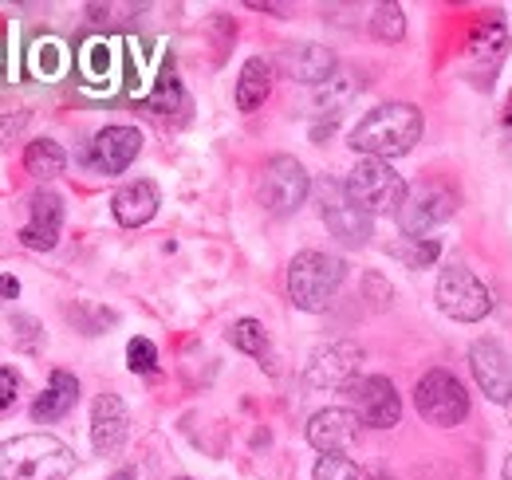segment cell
<instances>
[{
	"label": "cell",
	"mask_w": 512,
	"mask_h": 480,
	"mask_svg": "<svg viewBox=\"0 0 512 480\" xmlns=\"http://www.w3.org/2000/svg\"><path fill=\"white\" fill-rule=\"evenodd\" d=\"M16 296H20V280L16 276H0V303L16 300Z\"/></svg>",
	"instance_id": "obj_34"
},
{
	"label": "cell",
	"mask_w": 512,
	"mask_h": 480,
	"mask_svg": "<svg viewBox=\"0 0 512 480\" xmlns=\"http://www.w3.org/2000/svg\"><path fill=\"white\" fill-rule=\"evenodd\" d=\"M414 406H418L422 421L449 429V425H461L465 421V414H469V394H465V386L449 370H430V374L418 378Z\"/></svg>",
	"instance_id": "obj_5"
},
{
	"label": "cell",
	"mask_w": 512,
	"mask_h": 480,
	"mask_svg": "<svg viewBox=\"0 0 512 480\" xmlns=\"http://www.w3.org/2000/svg\"><path fill=\"white\" fill-rule=\"evenodd\" d=\"M111 209H115V221L123 225V229H138V225H146L154 213H158V185L154 181H130L123 185L119 193H115V201H111Z\"/></svg>",
	"instance_id": "obj_17"
},
{
	"label": "cell",
	"mask_w": 512,
	"mask_h": 480,
	"mask_svg": "<svg viewBox=\"0 0 512 480\" xmlns=\"http://www.w3.org/2000/svg\"><path fill=\"white\" fill-rule=\"evenodd\" d=\"M359 425H363V421H359L355 410H339V406H331V410H320L316 418L308 421V441H312L320 453H343V449L355 445Z\"/></svg>",
	"instance_id": "obj_15"
},
{
	"label": "cell",
	"mask_w": 512,
	"mask_h": 480,
	"mask_svg": "<svg viewBox=\"0 0 512 480\" xmlns=\"http://www.w3.org/2000/svg\"><path fill=\"white\" fill-rule=\"evenodd\" d=\"M308 189H312L308 170H304L296 158L276 154V158L264 166V178H260V201H264V209H268V213H276V217L296 213V209L304 205Z\"/></svg>",
	"instance_id": "obj_7"
},
{
	"label": "cell",
	"mask_w": 512,
	"mask_h": 480,
	"mask_svg": "<svg viewBox=\"0 0 512 480\" xmlns=\"http://www.w3.org/2000/svg\"><path fill=\"white\" fill-rule=\"evenodd\" d=\"M469 366H473V378H477L481 394H485L489 402L509 406L512 402V359L505 355V347H501V343H493V339L473 343V351H469Z\"/></svg>",
	"instance_id": "obj_10"
},
{
	"label": "cell",
	"mask_w": 512,
	"mask_h": 480,
	"mask_svg": "<svg viewBox=\"0 0 512 480\" xmlns=\"http://www.w3.org/2000/svg\"><path fill=\"white\" fill-rule=\"evenodd\" d=\"M505 48H509V32H505V24H481L477 32H473V40H469V56L473 60H481L485 67L505 60Z\"/></svg>",
	"instance_id": "obj_23"
},
{
	"label": "cell",
	"mask_w": 512,
	"mask_h": 480,
	"mask_svg": "<svg viewBox=\"0 0 512 480\" xmlns=\"http://www.w3.org/2000/svg\"><path fill=\"white\" fill-rule=\"evenodd\" d=\"M418 138H422V111L410 103H383L367 111V119L351 130V146L379 162L410 154Z\"/></svg>",
	"instance_id": "obj_1"
},
{
	"label": "cell",
	"mask_w": 512,
	"mask_h": 480,
	"mask_svg": "<svg viewBox=\"0 0 512 480\" xmlns=\"http://www.w3.org/2000/svg\"><path fill=\"white\" fill-rule=\"evenodd\" d=\"M438 307L457 323H477L493 311V296L465 264H446L438 276Z\"/></svg>",
	"instance_id": "obj_6"
},
{
	"label": "cell",
	"mask_w": 512,
	"mask_h": 480,
	"mask_svg": "<svg viewBox=\"0 0 512 480\" xmlns=\"http://www.w3.org/2000/svg\"><path fill=\"white\" fill-rule=\"evenodd\" d=\"M229 339H233V347L245 351V355H264V347H268V331H264V323H256V319L233 323Z\"/></svg>",
	"instance_id": "obj_28"
},
{
	"label": "cell",
	"mask_w": 512,
	"mask_h": 480,
	"mask_svg": "<svg viewBox=\"0 0 512 480\" xmlns=\"http://www.w3.org/2000/svg\"><path fill=\"white\" fill-rule=\"evenodd\" d=\"M32 71L40 75V79H60L67 71V48L60 40H36V48H32Z\"/></svg>",
	"instance_id": "obj_26"
},
{
	"label": "cell",
	"mask_w": 512,
	"mask_h": 480,
	"mask_svg": "<svg viewBox=\"0 0 512 480\" xmlns=\"http://www.w3.org/2000/svg\"><path fill=\"white\" fill-rule=\"evenodd\" d=\"M371 32L386 40V44H398L402 32H406V20H402V8L398 4H379L375 16H371Z\"/></svg>",
	"instance_id": "obj_27"
},
{
	"label": "cell",
	"mask_w": 512,
	"mask_h": 480,
	"mask_svg": "<svg viewBox=\"0 0 512 480\" xmlns=\"http://www.w3.org/2000/svg\"><path fill=\"white\" fill-rule=\"evenodd\" d=\"M343 276H347L343 260L308 248L288 264V296L300 311H327L335 292L343 288Z\"/></svg>",
	"instance_id": "obj_3"
},
{
	"label": "cell",
	"mask_w": 512,
	"mask_h": 480,
	"mask_svg": "<svg viewBox=\"0 0 512 480\" xmlns=\"http://www.w3.org/2000/svg\"><path fill=\"white\" fill-rule=\"evenodd\" d=\"M16 390H20V378H16V370L0 366V410H8V406L16 402Z\"/></svg>",
	"instance_id": "obj_33"
},
{
	"label": "cell",
	"mask_w": 512,
	"mask_h": 480,
	"mask_svg": "<svg viewBox=\"0 0 512 480\" xmlns=\"http://www.w3.org/2000/svg\"><path fill=\"white\" fill-rule=\"evenodd\" d=\"M316 480H363V473H359V465L351 457L323 453L320 461H316Z\"/></svg>",
	"instance_id": "obj_29"
},
{
	"label": "cell",
	"mask_w": 512,
	"mask_h": 480,
	"mask_svg": "<svg viewBox=\"0 0 512 480\" xmlns=\"http://www.w3.org/2000/svg\"><path fill=\"white\" fill-rule=\"evenodd\" d=\"M127 406H123V398L119 394H99L95 398V410H91V445H95V453H115V449H123V441H127Z\"/></svg>",
	"instance_id": "obj_16"
},
{
	"label": "cell",
	"mask_w": 512,
	"mask_h": 480,
	"mask_svg": "<svg viewBox=\"0 0 512 480\" xmlns=\"http://www.w3.org/2000/svg\"><path fill=\"white\" fill-rule=\"evenodd\" d=\"M186 103V91H182V83H178V75L166 67L162 75H158V83H154V91L146 95V107L154 111V115H170V111H178Z\"/></svg>",
	"instance_id": "obj_25"
},
{
	"label": "cell",
	"mask_w": 512,
	"mask_h": 480,
	"mask_svg": "<svg viewBox=\"0 0 512 480\" xmlns=\"http://www.w3.org/2000/svg\"><path fill=\"white\" fill-rule=\"evenodd\" d=\"M24 166H28L32 178H40V181L60 178L67 166L64 146L52 142V138H36V142H28V150H24Z\"/></svg>",
	"instance_id": "obj_21"
},
{
	"label": "cell",
	"mask_w": 512,
	"mask_h": 480,
	"mask_svg": "<svg viewBox=\"0 0 512 480\" xmlns=\"http://www.w3.org/2000/svg\"><path fill=\"white\" fill-rule=\"evenodd\" d=\"M359 362H363V351L355 343H327L308 362V382L320 386V390L351 386L355 374H359Z\"/></svg>",
	"instance_id": "obj_13"
},
{
	"label": "cell",
	"mask_w": 512,
	"mask_h": 480,
	"mask_svg": "<svg viewBox=\"0 0 512 480\" xmlns=\"http://www.w3.org/2000/svg\"><path fill=\"white\" fill-rule=\"evenodd\" d=\"M505 480H512V457L505 461Z\"/></svg>",
	"instance_id": "obj_36"
},
{
	"label": "cell",
	"mask_w": 512,
	"mask_h": 480,
	"mask_svg": "<svg viewBox=\"0 0 512 480\" xmlns=\"http://www.w3.org/2000/svg\"><path fill=\"white\" fill-rule=\"evenodd\" d=\"M323 225L331 229V237H339L347 248H359L371 237V213H363L343 193V185H335V181H323Z\"/></svg>",
	"instance_id": "obj_9"
},
{
	"label": "cell",
	"mask_w": 512,
	"mask_h": 480,
	"mask_svg": "<svg viewBox=\"0 0 512 480\" xmlns=\"http://www.w3.org/2000/svg\"><path fill=\"white\" fill-rule=\"evenodd\" d=\"M182 480H190V477H182Z\"/></svg>",
	"instance_id": "obj_39"
},
{
	"label": "cell",
	"mask_w": 512,
	"mask_h": 480,
	"mask_svg": "<svg viewBox=\"0 0 512 480\" xmlns=\"http://www.w3.org/2000/svg\"><path fill=\"white\" fill-rule=\"evenodd\" d=\"M12 327H16V343L24 347V351H36L40 347V327H36V319H28V315H20V319H12Z\"/></svg>",
	"instance_id": "obj_31"
},
{
	"label": "cell",
	"mask_w": 512,
	"mask_h": 480,
	"mask_svg": "<svg viewBox=\"0 0 512 480\" xmlns=\"http://www.w3.org/2000/svg\"><path fill=\"white\" fill-rule=\"evenodd\" d=\"M509 421H512V402H509Z\"/></svg>",
	"instance_id": "obj_38"
},
{
	"label": "cell",
	"mask_w": 512,
	"mask_h": 480,
	"mask_svg": "<svg viewBox=\"0 0 512 480\" xmlns=\"http://www.w3.org/2000/svg\"><path fill=\"white\" fill-rule=\"evenodd\" d=\"M60 225H64V201L48 189H40L32 197V221L20 229V244L36 248V252H52L60 240Z\"/></svg>",
	"instance_id": "obj_14"
},
{
	"label": "cell",
	"mask_w": 512,
	"mask_h": 480,
	"mask_svg": "<svg viewBox=\"0 0 512 480\" xmlns=\"http://www.w3.org/2000/svg\"><path fill=\"white\" fill-rule=\"evenodd\" d=\"M284 71L292 75V79H300V83H316L323 87L331 75H335V56L323 48V44H292V48H284Z\"/></svg>",
	"instance_id": "obj_18"
},
{
	"label": "cell",
	"mask_w": 512,
	"mask_h": 480,
	"mask_svg": "<svg viewBox=\"0 0 512 480\" xmlns=\"http://www.w3.org/2000/svg\"><path fill=\"white\" fill-rule=\"evenodd\" d=\"M75 453L48 433H20L0 441V480H67Z\"/></svg>",
	"instance_id": "obj_2"
},
{
	"label": "cell",
	"mask_w": 512,
	"mask_h": 480,
	"mask_svg": "<svg viewBox=\"0 0 512 480\" xmlns=\"http://www.w3.org/2000/svg\"><path fill=\"white\" fill-rule=\"evenodd\" d=\"M453 205H457V197H453L449 189H442V185H422V189H414V193L406 197L398 221H402L406 237H422V233L438 229L442 221L453 217Z\"/></svg>",
	"instance_id": "obj_11"
},
{
	"label": "cell",
	"mask_w": 512,
	"mask_h": 480,
	"mask_svg": "<svg viewBox=\"0 0 512 480\" xmlns=\"http://www.w3.org/2000/svg\"><path fill=\"white\" fill-rule=\"evenodd\" d=\"M79 402V382H75V374H67V370H52V382H48V390L32 402V418L36 421H60Z\"/></svg>",
	"instance_id": "obj_19"
},
{
	"label": "cell",
	"mask_w": 512,
	"mask_h": 480,
	"mask_svg": "<svg viewBox=\"0 0 512 480\" xmlns=\"http://www.w3.org/2000/svg\"><path fill=\"white\" fill-rule=\"evenodd\" d=\"M115 63H119V52H115V44H107V40H87V44L79 48V67H83V75H87L91 83H107V79L115 75Z\"/></svg>",
	"instance_id": "obj_22"
},
{
	"label": "cell",
	"mask_w": 512,
	"mask_h": 480,
	"mask_svg": "<svg viewBox=\"0 0 512 480\" xmlns=\"http://www.w3.org/2000/svg\"><path fill=\"white\" fill-rule=\"evenodd\" d=\"M24 126H28V111H16V115H4V119H0V154H4V146H8Z\"/></svg>",
	"instance_id": "obj_32"
},
{
	"label": "cell",
	"mask_w": 512,
	"mask_h": 480,
	"mask_svg": "<svg viewBox=\"0 0 512 480\" xmlns=\"http://www.w3.org/2000/svg\"><path fill=\"white\" fill-rule=\"evenodd\" d=\"M127 362H130V370L134 374H154L158 370V347L150 343V339H130V347H127Z\"/></svg>",
	"instance_id": "obj_30"
},
{
	"label": "cell",
	"mask_w": 512,
	"mask_h": 480,
	"mask_svg": "<svg viewBox=\"0 0 512 480\" xmlns=\"http://www.w3.org/2000/svg\"><path fill=\"white\" fill-rule=\"evenodd\" d=\"M442 244L434 237H402L398 244H390V256H398L406 268H430L438 260Z\"/></svg>",
	"instance_id": "obj_24"
},
{
	"label": "cell",
	"mask_w": 512,
	"mask_h": 480,
	"mask_svg": "<svg viewBox=\"0 0 512 480\" xmlns=\"http://www.w3.org/2000/svg\"><path fill=\"white\" fill-rule=\"evenodd\" d=\"M371 480H390V477H371Z\"/></svg>",
	"instance_id": "obj_37"
},
{
	"label": "cell",
	"mask_w": 512,
	"mask_h": 480,
	"mask_svg": "<svg viewBox=\"0 0 512 480\" xmlns=\"http://www.w3.org/2000/svg\"><path fill=\"white\" fill-rule=\"evenodd\" d=\"M268 95H272V63L253 56L241 67V79H237V107L241 111H256Z\"/></svg>",
	"instance_id": "obj_20"
},
{
	"label": "cell",
	"mask_w": 512,
	"mask_h": 480,
	"mask_svg": "<svg viewBox=\"0 0 512 480\" xmlns=\"http://www.w3.org/2000/svg\"><path fill=\"white\" fill-rule=\"evenodd\" d=\"M505 122H509V130H512V99H509V107H505Z\"/></svg>",
	"instance_id": "obj_35"
},
{
	"label": "cell",
	"mask_w": 512,
	"mask_h": 480,
	"mask_svg": "<svg viewBox=\"0 0 512 480\" xmlns=\"http://www.w3.org/2000/svg\"><path fill=\"white\" fill-rule=\"evenodd\" d=\"M343 193L363 209V213H402V205H406V197H410V189H406V181L402 174L390 166V162H379V158H363L347 181H343Z\"/></svg>",
	"instance_id": "obj_4"
},
{
	"label": "cell",
	"mask_w": 512,
	"mask_h": 480,
	"mask_svg": "<svg viewBox=\"0 0 512 480\" xmlns=\"http://www.w3.org/2000/svg\"><path fill=\"white\" fill-rule=\"evenodd\" d=\"M138 150H142V134L134 126H107V130L95 134V142L83 154V162L91 170H99V174H123L138 158Z\"/></svg>",
	"instance_id": "obj_12"
},
{
	"label": "cell",
	"mask_w": 512,
	"mask_h": 480,
	"mask_svg": "<svg viewBox=\"0 0 512 480\" xmlns=\"http://www.w3.org/2000/svg\"><path fill=\"white\" fill-rule=\"evenodd\" d=\"M351 402H355V414L363 425L371 429H390L402 418V402H398V390L394 382L383 378V374H371V378H355L351 386Z\"/></svg>",
	"instance_id": "obj_8"
}]
</instances>
